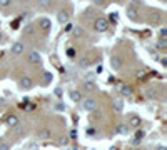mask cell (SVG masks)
<instances>
[{
    "mask_svg": "<svg viewBox=\"0 0 167 150\" xmlns=\"http://www.w3.org/2000/svg\"><path fill=\"white\" fill-rule=\"evenodd\" d=\"M94 28H95L97 32H107L109 20L107 18H95L94 20Z\"/></svg>",
    "mask_w": 167,
    "mask_h": 150,
    "instance_id": "cell-1",
    "label": "cell"
},
{
    "mask_svg": "<svg viewBox=\"0 0 167 150\" xmlns=\"http://www.w3.org/2000/svg\"><path fill=\"white\" fill-rule=\"evenodd\" d=\"M19 85H20V88H23V90H30V88H32V85H34V82H32V79H30V77L23 75L22 79L19 80Z\"/></svg>",
    "mask_w": 167,
    "mask_h": 150,
    "instance_id": "cell-2",
    "label": "cell"
},
{
    "mask_svg": "<svg viewBox=\"0 0 167 150\" xmlns=\"http://www.w3.org/2000/svg\"><path fill=\"white\" fill-rule=\"evenodd\" d=\"M82 107H84L85 112H94L97 108V102L94 99H87V100H84V102H82Z\"/></svg>",
    "mask_w": 167,
    "mask_h": 150,
    "instance_id": "cell-3",
    "label": "cell"
},
{
    "mask_svg": "<svg viewBox=\"0 0 167 150\" xmlns=\"http://www.w3.org/2000/svg\"><path fill=\"white\" fill-rule=\"evenodd\" d=\"M23 52H25V45H23L22 42H15L14 45H12V54L14 55H22Z\"/></svg>",
    "mask_w": 167,
    "mask_h": 150,
    "instance_id": "cell-4",
    "label": "cell"
},
{
    "mask_svg": "<svg viewBox=\"0 0 167 150\" xmlns=\"http://www.w3.org/2000/svg\"><path fill=\"white\" fill-rule=\"evenodd\" d=\"M28 62L30 63H42V57L39 52H30L28 54Z\"/></svg>",
    "mask_w": 167,
    "mask_h": 150,
    "instance_id": "cell-5",
    "label": "cell"
},
{
    "mask_svg": "<svg viewBox=\"0 0 167 150\" xmlns=\"http://www.w3.org/2000/svg\"><path fill=\"white\" fill-rule=\"evenodd\" d=\"M125 14H127V18H130L132 22H136V20L139 18V14H137V9H134V7H129V9L125 10Z\"/></svg>",
    "mask_w": 167,
    "mask_h": 150,
    "instance_id": "cell-6",
    "label": "cell"
},
{
    "mask_svg": "<svg viewBox=\"0 0 167 150\" xmlns=\"http://www.w3.org/2000/svg\"><path fill=\"white\" fill-rule=\"evenodd\" d=\"M111 67L114 68V70H120V68H122V59H120V57H112Z\"/></svg>",
    "mask_w": 167,
    "mask_h": 150,
    "instance_id": "cell-7",
    "label": "cell"
},
{
    "mask_svg": "<svg viewBox=\"0 0 167 150\" xmlns=\"http://www.w3.org/2000/svg\"><path fill=\"white\" fill-rule=\"evenodd\" d=\"M57 20H59V23H67L69 22V12L60 10L59 14H57Z\"/></svg>",
    "mask_w": 167,
    "mask_h": 150,
    "instance_id": "cell-8",
    "label": "cell"
},
{
    "mask_svg": "<svg viewBox=\"0 0 167 150\" xmlns=\"http://www.w3.org/2000/svg\"><path fill=\"white\" fill-rule=\"evenodd\" d=\"M39 25H40L42 30H50V18H40Z\"/></svg>",
    "mask_w": 167,
    "mask_h": 150,
    "instance_id": "cell-9",
    "label": "cell"
},
{
    "mask_svg": "<svg viewBox=\"0 0 167 150\" xmlns=\"http://www.w3.org/2000/svg\"><path fill=\"white\" fill-rule=\"evenodd\" d=\"M70 99L74 100V102H82V94H80L79 90H70Z\"/></svg>",
    "mask_w": 167,
    "mask_h": 150,
    "instance_id": "cell-10",
    "label": "cell"
},
{
    "mask_svg": "<svg viewBox=\"0 0 167 150\" xmlns=\"http://www.w3.org/2000/svg\"><path fill=\"white\" fill-rule=\"evenodd\" d=\"M114 110H115V112H122V110H124V102H122L120 99L114 100Z\"/></svg>",
    "mask_w": 167,
    "mask_h": 150,
    "instance_id": "cell-11",
    "label": "cell"
},
{
    "mask_svg": "<svg viewBox=\"0 0 167 150\" xmlns=\"http://www.w3.org/2000/svg\"><path fill=\"white\" fill-rule=\"evenodd\" d=\"M72 35H74V37H82V35H84V28L80 25H75L74 28H72Z\"/></svg>",
    "mask_w": 167,
    "mask_h": 150,
    "instance_id": "cell-12",
    "label": "cell"
},
{
    "mask_svg": "<svg viewBox=\"0 0 167 150\" xmlns=\"http://www.w3.org/2000/svg\"><path fill=\"white\" fill-rule=\"evenodd\" d=\"M120 94L124 97H132V88L127 87V85H122V87H120Z\"/></svg>",
    "mask_w": 167,
    "mask_h": 150,
    "instance_id": "cell-13",
    "label": "cell"
},
{
    "mask_svg": "<svg viewBox=\"0 0 167 150\" xmlns=\"http://www.w3.org/2000/svg\"><path fill=\"white\" fill-rule=\"evenodd\" d=\"M17 124H19V117L17 115H10L9 119H7V125H9V127H15Z\"/></svg>",
    "mask_w": 167,
    "mask_h": 150,
    "instance_id": "cell-14",
    "label": "cell"
},
{
    "mask_svg": "<svg viewBox=\"0 0 167 150\" xmlns=\"http://www.w3.org/2000/svg\"><path fill=\"white\" fill-rule=\"evenodd\" d=\"M130 125H132V127H140V119L137 115H130Z\"/></svg>",
    "mask_w": 167,
    "mask_h": 150,
    "instance_id": "cell-15",
    "label": "cell"
},
{
    "mask_svg": "<svg viewBox=\"0 0 167 150\" xmlns=\"http://www.w3.org/2000/svg\"><path fill=\"white\" fill-rule=\"evenodd\" d=\"M157 48H159L161 52L167 50V42H165V39H159V42H157Z\"/></svg>",
    "mask_w": 167,
    "mask_h": 150,
    "instance_id": "cell-16",
    "label": "cell"
},
{
    "mask_svg": "<svg viewBox=\"0 0 167 150\" xmlns=\"http://www.w3.org/2000/svg\"><path fill=\"white\" fill-rule=\"evenodd\" d=\"M117 132H119L120 135H127V133H129V127H127V125H119V127H117Z\"/></svg>",
    "mask_w": 167,
    "mask_h": 150,
    "instance_id": "cell-17",
    "label": "cell"
},
{
    "mask_svg": "<svg viewBox=\"0 0 167 150\" xmlns=\"http://www.w3.org/2000/svg\"><path fill=\"white\" fill-rule=\"evenodd\" d=\"M84 88L87 92H92V90H95V83H94V82H85L84 83Z\"/></svg>",
    "mask_w": 167,
    "mask_h": 150,
    "instance_id": "cell-18",
    "label": "cell"
},
{
    "mask_svg": "<svg viewBox=\"0 0 167 150\" xmlns=\"http://www.w3.org/2000/svg\"><path fill=\"white\" fill-rule=\"evenodd\" d=\"M39 137H40V139H48V137H50V130H47V128L40 130L39 132Z\"/></svg>",
    "mask_w": 167,
    "mask_h": 150,
    "instance_id": "cell-19",
    "label": "cell"
},
{
    "mask_svg": "<svg viewBox=\"0 0 167 150\" xmlns=\"http://www.w3.org/2000/svg\"><path fill=\"white\" fill-rule=\"evenodd\" d=\"M52 0H39V5L44 7V9H47V7H50Z\"/></svg>",
    "mask_w": 167,
    "mask_h": 150,
    "instance_id": "cell-20",
    "label": "cell"
},
{
    "mask_svg": "<svg viewBox=\"0 0 167 150\" xmlns=\"http://www.w3.org/2000/svg\"><path fill=\"white\" fill-rule=\"evenodd\" d=\"M159 22H161V15L156 12V14L152 15V23H159Z\"/></svg>",
    "mask_w": 167,
    "mask_h": 150,
    "instance_id": "cell-21",
    "label": "cell"
},
{
    "mask_svg": "<svg viewBox=\"0 0 167 150\" xmlns=\"http://www.w3.org/2000/svg\"><path fill=\"white\" fill-rule=\"evenodd\" d=\"M89 65H90V60H89V59H82V60H80V67H89Z\"/></svg>",
    "mask_w": 167,
    "mask_h": 150,
    "instance_id": "cell-22",
    "label": "cell"
},
{
    "mask_svg": "<svg viewBox=\"0 0 167 150\" xmlns=\"http://www.w3.org/2000/svg\"><path fill=\"white\" fill-rule=\"evenodd\" d=\"M44 80H45L47 83L52 80V74H50V72H45V74H44Z\"/></svg>",
    "mask_w": 167,
    "mask_h": 150,
    "instance_id": "cell-23",
    "label": "cell"
},
{
    "mask_svg": "<svg viewBox=\"0 0 167 150\" xmlns=\"http://www.w3.org/2000/svg\"><path fill=\"white\" fill-rule=\"evenodd\" d=\"M159 37H161V39H165V37H167V28H161V32H159Z\"/></svg>",
    "mask_w": 167,
    "mask_h": 150,
    "instance_id": "cell-24",
    "label": "cell"
},
{
    "mask_svg": "<svg viewBox=\"0 0 167 150\" xmlns=\"http://www.w3.org/2000/svg\"><path fill=\"white\" fill-rule=\"evenodd\" d=\"M94 5L102 7V5H105V0H94Z\"/></svg>",
    "mask_w": 167,
    "mask_h": 150,
    "instance_id": "cell-25",
    "label": "cell"
},
{
    "mask_svg": "<svg viewBox=\"0 0 167 150\" xmlns=\"http://www.w3.org/2000/svg\"><path fill=\"white\" fill-rule=\"evenodd\" d=\"M10 2H12V0H0V7H7V5H10Z\"/></svg>",
    "mask_w": 167,
    "mask_h": 150,
    "instance_id": "cell-26",
    "label": "cell"
},
{
    "mask_svg": "<svg viewBox=\"0 0 167 150\" xmlns=\"http://www.w3.org/2000/svg\"><path fill=\"white\" fill-rule=\"evenodd\" d=\"M85 132H87V135H94V133H95V128H94V127H89Z\"/></svg>",
    "mask_w": 167,
    "mask_h": 150,
    "instance_id": "cell-27",
    "label": "cell"
},
{
    "mask_svg": "<svg viewBox=\"0 0 167 150\" xmlns=\"http://www.w3.org/2000/svg\"><path fill=\"white\" fill-rule=\"evenodd\" d=\"M67 144H69V139H67V137H64V139L60 140V145H62V147H65Z\"/></svg>",
    "mask_w": 167,
    "mask_h": 150,
    "instance_id": "cell-28",
    "label": "cell"
},
{
    "mask_svg": "<svg viewBox=\"0 0 167 150\" xmlns=\"http://www.w3.org/2000/svg\"><path fill=\"white\" fill-rule=\"evenodd\" d=\"M147 95L150 97V99H156V97H157V94H156V92H152V90H149V92H147Z\"/></svg>",
    "mask_w": 167,
    "mask_h": 150,
    "instance_id": "cell-29",
    "label": "cell"
},
{
    "mask_svg": "<svg viewBox=\"0 0 167 150\" xmlns=\"http://www.w3.org/2000/svg\"><path fill=\"white\" fill-rule=\"evenodd\" d=\"M142 137H144V132H142V130H139V132L136 133V139H139V140H140Z\"/></svg>",
    "mask_w": 167,
    "mask_h": 150,
    "instance_id": "cell-30",
    "label": "cell"
},
{
    "mask_svg": "<svg viewBox=\"0 0 167 150\" xmlns=\"http://www.w3.org/2000/svg\"><path fill=\"white\" fill-rule=\"evenodd\" d=\"M67 55L69 57H75V50H72V48H70V50H67Z\"/></svg>",
    "mask_w": 167,
    "mask_h": 150,
    "instance_id": "cell-31",
    "label": "cell"
},
{
    "mask_svg": "<svg viewBox=\"0 0 167 150\" xmlns=\"http://www.w3.org/2000/svg\"><path fill=\"white\" fill-rule=\"evenodd\" d=\"M0 150H9V145H7V144H0Z\"/></svg>",
    "mask_w": 167,
    "mask_h": 150,
    "instance_id": "cell-32",
    "label": "cell"
},
{
    "mask_svg": "<svg viewBox=\"0 0 167 150\" xmlns=\"http://www.w3.org/2000/svg\"><path fill=\"white\" fill-rule=\"evenodd\" d=\"M161 65L162 67H167V59H161Z\"/></svg>",
    "mask_w": 167,
    "mask_h": 150,
    "instance_id": "cell-33",
    "label": "cell"
},
{
    "mask_svg": "<svg viewBox=\"0 0 167 150\" xmlns=\"http://www.w3.org/2000/svg\"><path fill=\"white\" fill-rule=\"evenodd\" d=\"M156 150H167V147H164V145H159Z\"/></svg>",
    "mask_w": 167,
    "mask_h": 150,
    "instance_id": "cell-34",
    "label": "cell"
},
{
    "mask_svg": "<svg viewBox=\"0 0 167 150\" xmlns=\"http://www.w3.org/2000/svg\"><path fill=\"white\" fill-rule=\"evenodd\" d=\"M2 40H3V35H2V34H0V42H2Z\"/></svg>",
    "mask_w": 167,
    "mask_h": 150,
    "instance_id": "cell-35",
    "label": "cell"
},
{
    "mask_svg": "<svg viewBox=\"0 0 167 150\" xmlns=\"http://www.w3.org/2000/svg\"><path fill=\"white\" fill-rule=\"evenodd\" d=\"M132 150H140V148H132Z\"/></svg>",
    "mask_w": 167,
    "mask_h": 150,
    "instance_id": "cell-36",
    "label": "cell"
}]
</instances>
